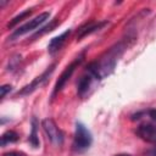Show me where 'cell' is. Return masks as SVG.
<instances>
[{
	"label": "cell",
	"instance_id": "1",
	"mask_svg": "<svg viewBox=\"0 0 156 156\" xmlns=\"http://www.w3.org/2000/svg\"><path fill=\"white\" fill-rule=\"evenodd\" d=\"M119 45L118 46H116V48H112L107 54H106V56H104V57H101L99 61H95V62H93V63H90L89 66H88V71H90L93 74H94V77L96 78V79H102V78H105L106 76H108L112 71H113V68H115V66H116V62H117V57H118V52H119Z\"/></svg>",
	"mask_w": 156,
	"mask_h": 156
},
{
	"label": "cell",
	"instance_id": "2",
	"mask_svg": "<svg viewBox=\"0 0 156 156\" xmlns=\"http://www.w3.org/2000/svg\"><path fill=\"white\" fill-rule=\"evenodd\" d=\"M93 141V136L90 130L80 122L76 123V132H74V140H73V145L76 147V150L78 151H84L87 150Z\"/></svg>",
	"mask_w": 156,
	"mask_h": 156
},
{
	"label": "cell",
	"instance_id": "3",
	"mask_svg": "<svg viewBox=\"0 0 156 156\" xmlns=\"http://www.w3.org/2000/svg\"><path fill=\"white\" fill-rule=\"evenodd\" d=\"M43 129L45 132V134L48 135L49 140L55 144V145H62L63 143V133L61 132V129L57 127V124L55 123V121L52 118H45L41 122Z\"/></svg>",
	"mask_w": 156,
	"mask_h": 156
},
{
	"label": "cell",
	"instance_id": "4",
	"mask_svg": "<svg viewBox=\"0 0 156 156\" xmlns=\"http://www.w3.org/2000/svg\"><path fill=\"white\" fill-rule=\"evenodd\" d=\"M82 60H83V55H80L79 57H77L73 62H71V63L65 68V71L61 73V76L58 77V79H57V82H56V84H55V87H54L52 96H54L55 94H57L58 91L62 90V88L66 85V83L68 82V79L72 77V74H73V72L76 71V68H77V67L79 66V63L82 62Z\"/></svg>",
	"mask_w": 156,
	"mask_h": 156
},
{
	"label": "cell",
	"instance_id": "5",
	"mask_svg": "<svg viewBox=\"0 0 156 156\" xmlns=\"http://www.w3.org/2000/svg\"><path fill=\"white\" fill-rule=\"evenodd\" d=\"M49 17H50V13H49V12H41V13H39L37 17L29 20L27 23H24V24L21 26L18 29H16V30L13 32V34H12V38L20 37V35H23V34H27V33L34 30L37 27H39V26L43 24L46 20H49Z\"/></svg>",
	"mask_w": 156,
	"mask_h": 156
},
{
	"label": "cell",
	"instance_id": "6",
	"mask_svg": "<svg viewBox=\"0 0 156 156\" xmlns=\"http://www.w3.org/2000/svg\"><path fill=\"white\" fill-rule=\"evenodd\" d=\"M136 134L145 141L156 144V123H145L138 127Z\"/></svg>",
	"mask_w": 156,
	"mask_h": 156
},
{
	"label": "cell",
	"instance_id": "7",
	"mask_svg": "<svg viewBox=\"0 0 156 156\" xmlns=\"http://www.w3.org/2000/svg\"><path fill=\"white\" fill-rule=\"evenodd\" d=\"M54 67H55V65H52V66H50L41 76H39V77H37L30 84H28V85H26L21 91H18V95H27V94H30L32 91H34L37 88H39L48 78H49V76L51 74V72L54 71Z\"/></svg>",
	"mask_w": 156,
	"mask_h": 156
},
{
	"label": "cell",
	"instance_id": "8",
	"mask_svg": "<svg viewBox=\"0 0 156 156\" xmlns=\"http://www.w3.org/2000/svg\"><path fill=\"white\" fill-rule=\"evenodd\" d=\"M107 23H108L107 21H102V22H89V23L83 24L77 32V39H82V38H84V37H87V35L101 29Z\"/></svg>",
	"mask_w": 156,
	"mask_h": 156
},
{
	"label": "cell",
	"instance_id": "9",
	"mask_svg": "<svg viewBox=\"0 0 156 156\" xmlns=\"http://www.w3.org/2000/svg\"><path fill=\"white\" fill-rule=\"evenodd\" d=\"M93 79H96V78L94 77V74L90 71L87 69V72L79 78V80L77 83V93H78L79 96H84L88 93V90H89V88L91 85Z\"/></svg>",
	"mask_w": 156,
	"mask_h": 156
},
{
	"label": "cell",
	"instance_id": "10",
	"mask_svg": "<svg viewBox=\"0 0 156 156\" xmlns=\"http://www.w3.org/2000/svg\"><path fill=\"white\" fill-rule=\"evenodd\" d=\"M69 34H71V29H67V30H65L62 34H60V35L52 38L51 41H50L49 45H48L49 52H50V54H55L56 51H58V50L63 46V44H65V41H66V39L68 38Z\"/></svg>",
	"mask_w": 156,
	"mask_h": 156
},
{
	"label": "cell",
	"instance_id": "11",
	"mask_svg": "<svg viewBox=\"0 0 156 156\" xmlns=\"http://www.w3.org/2000/svg\"><path fill=\"white\" fill-rule=\"evenodd\" d=\"M17 140H18V134L13 130H7L1 135V145L2 146H5L6 144H10V143H15Z\"/></svg>",
	"mask_w": 156,
	"mask_h": 156
},
{
	"label": "cell",
	"instance_id": "12",
	"mask_svg": "<svg viewBox=\"0 0 156 156\" xmlns=\"http://www.w3.org/2000/svg\"><path fill=\"white\" fill-rule=\"evenodd\" d=\"M29 141H30L33 147L39 146V138H38V134H37V121H35V118L32 122V132L29 134Z\"/></svg>",
	"mask_w": 156,
	"mask_h": 156
},
{
	"label": "cell",
	"instance_id": "13",
	"mask_svg": "<svg viewBox=\"0 0 156 156\" xmlns=\"http://www.w3.org/2000/svg\"><path fill=\"white\" fill-rule=\"evenodd\" d=\"M32 13V11L30 10H26V11H23V12H21L20 15H17L16 17H13L9 23H7V28H12V27H15L18 22H21L22 20H24L26 17H28L29 15Z\"/></svg>",
	"mask_w": 156,
	"mask_h": 156
},
{
	"label": "cell",
	"instance_id": "14",
	"mask_svg": "<svg viewBox=\"0 0 156 156\" xmlns=\"http://www.w3.org/2000/svg\"><path fill=\"white\" fill-rule=\"evenodd\" d=\"M11 90V85H9V84H6V85H2L1 88H0V91H1V98H5V95H6V93L7 91H10Z\"/></svg>",
	"mask_w": 156,
	"mask_h": 156
},
{
	"label": "cell",
	"instance_id": "15",
	"mask_svg": "<svg viewBox=\"0 0 156 156\" xmlns=\"http://www.w3.org/2000/svg\"><path fill=\"white\" fill-rule=\"evenodd\" d=\"M2 156H26V155L21 151H9V152L2 154Z\"/></svg>",
	"mask_w": 156,
	"mask_h": 156
},
{
	"label": "cell",
	"instance_id": "16",
	"mask_svg": "<svg viewBox=\"0 0 156 156\" xmlns=\"http://www.w3.org/2000/svg\"><path fill=\"white\" fill-rule=\"evenodd\" d=\"M147 115H149V117H150L152 121H156V108L149 110V111H147Z\"/></svg>",
	"mask_w": 156,
	"mask_h": 156
},
{
	"label": "cell",
	"instance_id": "17",
	"mask_svg": "<svg viewBox=\"0 0 156 156\" xmlns=\"http://www.w3.org/2000/svg\"><path fill=\"white\" fill-rule=\"evenodd\" d=\"M115 156H130V155H128V154H117Z\"/></svg>",
	"mask_w": 156,
	"mask_h": 156
}]
</instances>
